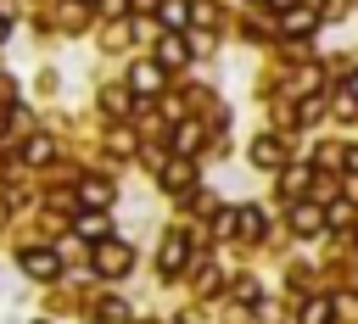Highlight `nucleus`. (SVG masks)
<instances>
[{
  "label": "nucleus",
  "mask_w": 358,
  "mask_h": 324,
  "mask_svg": "<svg viewBox=\"0 0 358 324\" xmlns=\"http://www.w3.org/2000/svg\"><path fill=\"white\" fill-rule=\"evenodd\" d=\"M196 145H201V128H196V123H185V128L173 134V151H179V156H196Z\"/></svg>",
  "instance_id": "nucleus-14"
},
{
  "label": "nucleus",
  "mask_w": 358,
  "mask_h": 324,
  "mask_svg": "<svg viewBox=\"0 0 358 324\" xmlns=\"http://www.w3.org/2000/svg\"><path fill=\"white\" fill-rule=\"evenodd\" d=\"M280 28H285V34H291V39H302V34H313V28H319V11H308V6H291V11H285V22H280Z\"/></svg>",
  "instance_id": "nucleus-9"
},
{
  "label": "nucleus",
  "mask_w": 358,
  "mask_h": 324,
  "mask_svg": "<svg viewBox=\"0 0 358 324\" xmlns=\"http://www.w3.org/2000/svg\"><path fill=\"white\" fill-rule=\"evenodd\" d=\"M6 34H11V17H0V39H6Z\"/></svg>",
  "instance_id": "nucleus-22"
},
{
  "label": "nucleus",
  "mask_w": 358,
  "mask_h": 324,
  "mask_svg": "<svg viewBox=\"0 0 358 324\" xmlns=\"http://www.w3.org/2000/svg\"><path fill=\"white\" fill-rule=\"evenodd\" d=\"M324 223H330V218H324L319 207H308V201L291 207V229H296V235H313V229H324Z\"/></svg>",
  "instance_id": "nucleus-10"
},
{
  "label": "nucleus",
  "mask_w": 358,
  "mask_h": 324,
  "mask_svg": "<svg viewBox=\"0 0 358 324\" xmlns=\"http://www.w3.org/2000/svg\"><path fill=\"white\" fill-rule=\"evenodd\" d=\"M157 179H162V190H168V196H179V190H196V162L173 151V162H162V173H157Z\"/></svg>",
  "instance_id": "nucleus-2"
},
{
  "label": "nucleus",
  "mask_w": 358,
  "mask_h": 324,
  "mask_svg": "<svg viewBox=\"0 0 358 324\" xmlns=\"http://www.w3.org/2000/svg\"><path fill=\"white\" fill-rule=\"evenodd\" d=\"M129 84H134L140 95H157V89H162V67H157V61H134V67H129Z\"/></svg>",
  "instance_id": "nucleus-6"
},
{
  "label": "nucleus",
  "mask_w": 358,
  "mask_h": 324,
  "mask_svg": "<svg viewBox=\"0 0 358 324\" xmlns=\"http://www.w3.org/2000/svg\"><path fill=\"white\" fill-rule=\"evenodd\" d=\"M129 263H134V246L129 240H95V274L101 279H117V274H129Z\"/></svg>",
  "instance_id": "nucleus-1"
},
{
  "label": "nucleus",
  "mask_w": 358,
  "mask_h": 324,
  "mask_svg": "<svg viewBox=\"0 0 358 324\" xmlns=\"http://www.w3.org/2000/svg\"><path fill=\"white\" fill-rule=\"evenodd\" d=\"M78 201H84V207H112V184H106V179H84Z\"/></svg>",
  "instance_id": "nucleus-13"
},
{
  "label": "nucleus",
  "mask_w": 358,
  "mask_h": 324,
  "mask_svg": "<svg viewBox=\"0 0 358 324\" xmlns=\"http://www.w3.org/2000/svg\"><path fill=\"white\" fill-rule=\"evenodd\" d=\"M22 156H28V162H45V156H50V140H45V134H39V140H28V151H22Z\"/></svg>",
  "instance_id": "nucleus-18"
},
{
  "label": "nucleus",
  "mask_w": 358,
  "mask_h": 324,
  "mask_svg": "<svg viewBox=\"0 0 358 324\" xmlns=\"http://www.w3.org/2000/svg\"><path fill=\"white\" fill-rule=\"evenodd\" d=\"M302 324H330V302H308L302 307Z\"/></svg>",
  "instance_id": "nucleus-16"
},
{
  "label": "nucleus",
  "mask_w": 358,
  "mask_h": 324,
  "mask_svg": "<svg viewBox=\"0 0 358 324\" xmlns=\"http://www.w3.org/2000/svg\"><path fill=\"white\" fill-rule=\"evenodd\" d=\"M157 17H162V28H185V22H196V6L190 0H162Z\"/></svg>",
  "instance_id": "nucleus-8"
},
{
  "label": "nucleus",
  "mask_w": 358,
  "mask_h": 324,
  "mask_svg": "<svg viewBox=\"0 0 358 324\" xmlns=\"http://www.w3.org/2000/svg\"><path fill=\"white\" fill-rule=\"evenodd\" d=\"M347 95H352V101H358V73H352V78H347Z\"/></svg>",
  "instance_id": "nucleus-21"
},
{
  "label": "nucleus",
  "mask_w": 358,
  "mask_h": 324,
  "mask_svg": "<svg viewBox=\"0 0 358 324\" xmlns=\"http://www.w3.org/2000/svg\"><path fill=\"white\" fill-rule=\"evenodd\" d=\"M95 318H112V324H117V318H129V307H123L117 296H106V302H95Z\"/></svg>",
  "instance_id": "nucleus-15"
},
{
  "label": "nucleus",
  "mask_w": 358,
  "mask_h": 324,
  "mask_svg": "<svg viewBox=\"0 0 358 324\" xmlns=\"http://www.w3.org/2000/svg\"><path fill=\"white\" fill-rule=\"evenodd\" d=\"M302 184H308V168H285V190H291V196H296V190H302Z\"/></svg>",
  "instance_id": "nucleus-19"
},
{
  "label": "nucleus",
  "mask_w": 358,
  "mask_h": 324,
  "mask_svg": "<svg viewBox=\"0 0 358 324\" xmlns=\"http://www.w3.org/2000/svg\"><path fill=\"white\" fill-rule=\"evenodd\" d=\"M73 235H78V240H106V218H101V207H84V212L73 218Z\"/></svg>",
  "instance_id": "nucleus-7"
},
{
  "label": "nucleus",
  "mask_w": 358,
  "mask_h": 324,
  "mask_svg": "<svg viewBox=\"0 0 358 324\" xmlns=\"http://www.w3.org/2000/svg\"><path fill=\"white\" fill-rule=\"evenodd\" d=\"M101 101H106V112H112V117H123V112H129V95H123V89H106Z\"/></svg>",
  "instance_id": "nucleus-17"
},
{
  "label": "nucleus",
  "mask_w": 358,
  "mask_h": 324,
  "mask_svg": "<svg viewBox=\"0 0 358 324\" xmlns=\"http://www.w3.org/2000/svg\"><path fill=\"white\" fill-rule=\"evenodd\" d=\"M84 6H95V0H84Z\"/></svg>",
  "instance_id": "nucleus-23"
},
{
  "label": "nucleus",
  "mask_w": 358,
  "mask_h": 324,
  "mask_svg": "<svg viewBox=\"0 0 358 324\" xmlns=\"http://www.w3.org/2000/svg\"><path fill=\"white\" fill-rule=\"evenodd\" d=\"M22 274H28V279H56V274H62V257H56L50 246H28V251H22Z\"/></svg>",
  "instance_id": "nucleus-5"
},
{
  "label": "nucleus",
  "mask_w": 358,
  "mask_h": 324,
  "mask_svg": "<svg viewBox=\"0 0 358 324\" xmlns=\"http://www.w3.org/2000/svg\"><path fill=\"white\" fill-rule=\"evenodd\" d=\"M185 263H190V240H185V235H168V240H162V251H157V268H162V279L185 274Z\"/></svg>",
  "instance_id": "nucleus-4"
},
{
  "label": "nucleus",
  "mask_w": 358,
  "mask_h": 324,
  "mask_svg": "<svg viewBox=\"0 0 358 324\" xmlns=\"http://www.w3.org/2000/svg\"><path fill=\"white\" fill-rule=\"evenodd\" d=\"M341 162H347V168H352V173H358V151H347V156H341Z\"/></svg>",
  "instance_id": "nucleus-20"
},
{
  "label": "nucleus",
  "mask_w": 358,
  "mask_h": 324,
  "mask_svg": "<svg viewBox=\"0 0 358 324\" xmlns=\"http://www.w3.org/2000/svg\"><path fill=\"white\" fill-rule=\"evenodd\" d=\"M263 229H268V212L263 207H235L229 212V235L235 240H263Z\"/></svg>",
  "instance_id": "nucleus-3"
},
{
  "label": "nucleus",
  "mask_w": 358,
  "mask_h": 324,
  "mask_svg": "<svg viewBox=\"0 0 358 324\" xmlns=\"http://www.w3.org/2000/svg\"><path fill=\"white\" fill-rule=\"evenodd\" d=\"M157 61H162V67H185V61H190V45H185L179 34H168V39L157 45Z\"/></svg>",
  "instance_id": "nucleus-11"
},
{
  "label": "nucleus",
  "mask_w": 358,
  "mask_h": 324,
  "mask_svg": "<svg viewBox=\"0 0 358 324\" xmlns=\"http://www.w3.org/2000/svg\"><path fill=\"white\" fill-rule=\"evenodd\" d=\"M252 162H257V168H285V145H280V140H268V134H263V140H257V145H252Z\"/></svg>",
  "instance_id": "nucleus-12"
}]
</instances>
